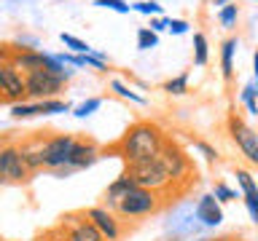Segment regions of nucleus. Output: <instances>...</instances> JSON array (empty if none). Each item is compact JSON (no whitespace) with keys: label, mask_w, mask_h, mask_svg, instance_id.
Instances as JSON below:
<instances>
[{"label":"nucleus","mask_w":258,"mask_h":241,"mask_svg":"<svg viewBox=\"0 0 258 241\" xmlns=\"http://www.w3.org/2000/svg\"><path fill=\"white\" fill-rule=\"evenodd\" d=\"M164 132L151 124V120H135L132 126L124 132V137L113 145V153H118L121 158L129 164H143V161H153L159 156L161 145H164Z\"/></svg>","instance_id":"f257e3e1"},{"label":"nucleus","mask_w":258,"mask_h":241,"mask_svg":"<svg viewBox=\"0 0 258 241\" xmlns=\"http://www.w3.org/2000/svg\"><path fill=\"white\" fill-rule=\"evenodd\" d=\"M161 204H164V201H161V193L148 190V188H137L135 185L113 209H116V214L124 217V220H137V217L156 214L161 209Z\"/></svg>","instance_id":"f03ea898"},{"label":"nucleus","mask_w":258,"mask_h":241,"mask_svg":"<svg viewBox=\"0 0 258 241\" xmlns=\"http://www.w3.org/2000/svg\"><path fill=\"white\" fill-rule=\"evenodd\" d=\"M156 161L161 164V169L167 172L169 185H172V188H175V185H180V182H191V174H194L191 158L185 156V150H183L177 142L164 140V145H161Z\"/></svg>","instance_id":"7ed1b4c3"},{"label":"nucleus","mask_w":258,"mask_h":241,"mask_svg":"<svg viewBox=\"0 0 258 241\" xmlns=\"http://www.w3.org/2000/svg\"><path fill=\"white\" fill-rule=\"evenodd\" d=\"M124 174L137 185V188H148V190H156V193L172 188L167 172L161 169V164L156 158H153V161H143V164H129Z\"/></svg>","instance_id":"20e7f679"},{"label":"nucleus","mask_w":258,"mask_h":241,"mask_svg":"<svg viewBox=\"0 0 258 241\" xmlns=\"http://www.w3.org/2000/svg\"><path fill=\"white\" fill-rule=\"evenodd\" d=\"M68 80L54 75L48 70H35V72H27L24 75V91H27V99L32 102H40V99H54L56 94L64 88Z\"/></svg>","instance_id":"39448f33"},{"label":"nucleus","mask_w":258,"mask_h":241,"mask_svg":"<svg viewBox=\"0 0 258 241\" xmlns=\"http://www.w3.org/2000/svg\"><path fill=\"white\" fill-rule=\"evenodd\" d=\"M76 145V137L73 134H56L48 137V140L40 142V156H43V166L56 172V169L68 166V156Z\"/></svg>","instance_id":"423d86ee"},{"label":"nucleus","mask_w":258,"mask_h":241,"mask_svg":"<svg viewBox=\"0 0 258 241\" xmlns=\"http://www.w3.org/2000/svg\"><path fill=\"white\" fill-rule=\"evenodd\" d=\"M27 177H30V169L22 161L19 145H3V150H0V182L14 185V182H24Z\"/></svg>","instance_id":"0eeeda50"},{"label":"nucleus","mask_w":258,"mask_h":241,"mask_svg":"<svg viewBox=\"0 0 258 241\" xmlns=\"http://www.w3.org/2000/svg\"><path fill=\"white\" fill-rule=\"evenodd\" d=\"M56 228L64 233L68 241H108L92 222L86 220V214H64Z\"/></svg>","instance_id":"6e6552de"},{"label":"nucleus","mask_w":258,"mask_h":241,"mask_svg":"<svg viewBox=\"0 0 258 241\" xmlns=\"http://www.w3.org/2000/svg\"><path fill=\"white\" fill-rule=\"evenodd\" d=\"M27 91H24V75L14 67L11 62L0 67V102H24Z\"/></svg>","instance_id":"1a4fd4ad"},{"label":"nucleus","mask_w":258,"mask_h":241,"mask_svg":"<svg viewBox=\"0 0 258 241\" xmlns=\"http://www.w3.org/2000/svg\"><path fill=\"white\" fill-rule=\"evenodd\" d=\"M84 214H86V220L92 222L108 241H118L121 238V225H118L116 214H113L108 206H92V209H86Z\"/></svg>","instance_id":"9d476101"},{"label":"nucleus","mask_w":258,"mask_h":241,"mask_svg":"<svg viewBox=\"0 0 258 241\" xmlns=\"http://www.w3.org/2000/svg\"><path fill=\"white\" fill-rule=\"evenodd\" d=\"M229 134H231V140L237 142V148L245 153L247 158H253V153H255V148H258V134L250 129L242 118H237V115H231L229 118Z\"/></svg>","instance_id":"9b49d317"},{"label":"nucleus","mask_w":258,"mask_h":241,"mask_svg":"<svg viewBox=\"0 0 258 241\" xmlns=\"http://www.w3.org/2000/svg\"><path fill=\"white\" fill-rule=\"evenodd\" d=\"M194 217H197L199 225H205V228H218V225L223 222V209H221V204L215 201L213 193L199 196L197 206H194Z\"/></svg>","instance_id":"f8f14e48"},{"label":"nucleus","mask_w":258,"mask_h":241,"mask_svg":"<svg viewBox=\"0 0 258 241\" xmlns=\"http://www.w3.org/2000/svg\"><path fill=\"white\" fill-rule=\"evenodd\" d=\"M97 158H100V148L92 140H76V145H73V150L68 156V166L73 172H81V169L92 166Z\"/></svg>","instance_id":"ddd939ff"},{"label":"nucleus","mask_w":258,"mask_h":241,"mask_svg":"<svg viewBox=\"0 0 258 241\" xmlns=\"http://www.w3.org/2000/svg\"><path fill=\"white\" fill-rule=\"evenodd\" d=\"M135 188V182L129 180L126 174H121V177H116V180H113L110 185H108V193H105V201H108V206H116L121 198L126 196L129 190Z\"/></svg>","instance_id":"4468645a"},{"label":"nucleus","mask_w":258,"mask_h":241,"mask_svg":"<svg viewBox=\"0 0 258 241\" xmlns=\"http://www.w3.org/2000/svg\"><path fill=\"white\" fill-rule=\"evenodd\" d=\"M234 51H237V38H226L221 43V72L226 80L234 75Z\"/></svg>","instance_id":"2eb2a0df"},{"label":"nucleus","mask_w":258,"mask_h":241,"mask_svg":"<svg viewBox=\"0 0 258 241\" xmlns=\"http://www.w3.org/2000/svg\"><path fill=\"white\" fill-rule=\"evenodd\" d=\"M35 115H43L40 112V102H16V104H11V118H16V120H27V118H35Z\"/></svg>","instance_id":"dca6fc26"},{"label":"nucleus","mask_w":258,"mask_h":241,"mask_svg":"<svg viewBox=\"0 0 258 241\" xmlns=\"http://www.w3.org/2000/svg\"><path fill=\"white\" fill-rule=\"evenodd\" d=\"M210 59V48H207V38L202 32H194V64L197 67H205Z\"/></svg>","instance_id":"f3484780"},{"label":"nucleus","mask_w":258,"mask_h":241,"mask_svg":"<svg viewBox=\"0 0 258 241\" xmlns=\"http://www.w3.org/2000/svg\"><path fill=\"white\" fill-rule=\"evenodd\" d=\"M22 161H24V166L30 169V172H35V169L43 166V156H40V145L38 148H30V145H22Z\"/></svg>","instance_id":"a211bd4d"},{"label":"nucleus","mask_w":258,"mask_h":241,"mask_svg":"<svg viewBox=\"0 0 258 241\" xmlns=\"http://www.w3.org/2000/svg\"><path fill=\"white\" fill-rule=\"evenodd\" d=\"M70 102H62V99H40V112L43 115H59V112H70Z\"/></svg>","instance_id":"6ab92c4d"},{"label":"nucleus","mask_w":258,"mask_h":241,"mask_svg":"<svg viewBox=\"0 0 258 241\" xmlns=\"http://www.w3.org/2000/svg\"><path fill=\"white\" fill-rule=\"evenodd\" d=\"M237 19H239L237 3H229V6H223L221 11H218V22H221V27H226V30H231L234 24H237Z\"/></svg>","instance_id":"aec40b11"},{"label":"nucleus","mask_w":258,"mask_h":241,"mask_svg":"<svg viewBox=\"0 0 258 241\" xmlns=\"http://www.w3.org/2000/svg\"><path fill=\"white\" fill-rule=\"evenodd\" d=\"M161 88H164L167 94H175V96H180V94H185V91H188V75L183 72V75H177V78H169V80H167V83L161 86Z\"/></svg>","instance_id":"412c9836"},{"label":"nucleus","mask_w":258,"mask_h":241,"mask_svg":"<svg viewBox=\"0 0 258 241\" xmlns=\"http://www.w3.org/2000/svg\"><path fill=\"white\" fill-rule=\"evenodd\" d=\"M59 40H62V43L70 48L73 54H89V51H92V46H89V43H84V40H81V38H76V35H70V32H62V35H59Z\"/></svg>","instance_id":"4be33fe9"},{"label":"nucleus","mask_w":258,"mask_h":241,"mask_svg":"<svg viewBox=\"0 0 258 241\" xmlns=\"http://www.w3.org/2000/svg\"><path fill=\"white\" fill-rule=\"evenodd\" d=\"M156 43H159V35H156V32H151L148 27H140V30H137V48H140V51L156 48Z\"/></svg>","instance_id":"5701e85b"},{"label":"nucleus","mask_w":258,"mask_h":241,"mask_svg":"<svg viewBox=\"0 0 258 241\" xmlns=\"http://www.w3.org/2000/svg\"><path fill=\"white\" fill-rule=\"evenodd\" d=\"M110 88H113V91H116L118 96H124V99H132V102H137V104H143V102H145L140 94H137V91H132V88H129L126 83H121V80H113V83H110Z\"/></svg>","instance_id":"b1692460"},{"label":"nucleus","mask_w":258,"mask_h":241,"mask_svg":"<svg viewBox=\"0 0 258 241\" xmlns=\"http://www.w3.org/2000/svg\"><path fill=\"white\" fill-rule=\"evenodd\" d=\"M213 196H215V201L218 204H229V201H234L237 198V193H234L226 182H215V188H213Z\"/></svg>","instance_id":"393cba45"},{"label":"nucleus","mask_w":258,"mask_h":241,"mask_svg":"<svg viewBox=\"0 0 258 241\" xmlns=\"http://www.w3.org/2000/svg\"><path fill=\"white\" fill-rule=\"evenodd\" d=\"M100 104H102V99H97V96H92V99L81 102L78 107L73 110V115H76V118H86V115H92L94 110H100Z\"/></svg>","instance_id":"a878e982"},{"label":"nucleus","mask_w":258,"mask_h":241,"mask_svg":"<svg viewBox=\"0 0 258 241\" xmlns=\"http://www.w3.org/2000/svg\"><path fill=\"white\" fill-rule=\"evenodd\" d=\"M242 198H245V206H247V212H250V220L258 225V188L242 193Z\"/></svg>","instance_id":"bb28decb"},{"label":"nucleus","mask_w":258,"mask_h":241,"mask_svg":"<svg viewBox=\"0 0 258 241\" xmlns=\"http://www.w3.org/2000/svg\"><path fill=\"white\" fill-rule=\"evenodd\" d=\"M94 6L108 8V11H116V14H129L132 11V6L124 3V0H94Z\"/></svg>","instance_id":"cd10ccee"},{"label":"nucleus","mask_w":258,"mask_h":241,"mask_svg":"<svg viewBox=\"0 0 258 241\" xmlns=\"http://www.w3.org/2000/svg\"><path fill=\"white\" fill-rule=\"evenodd\" d=\"M132 8L145 14V16H161V6L156 3V0H140V3H135Z\"/></svg>","instance_id":"c85d7f7f"},{"label":"nucleus","mask_w":258,"mask_h":241,"mask_svg":"<svg viewBox=\"0 0 258 241\" xmlns=\"http://www.w3.org/2000/svg\"><path fill=\"white\" fill-rule=\"evenodd\" d=\"M188 27H191V24L185 22V19H167V30L172 32V35H185Z\"/></svg>","instance_id":"c756f323"},{"label":"nucleus","mask_w":258,"mask_h":241,"mask_svg":"<svg viewBox=\"0 0 258 241\" xmlns=\"http://www.w3.org/2000/svg\"><path fill=\"white\" fill-rule=\"evenodd\" d=\"M194 148H197L207 161H218V150L213 148V145H207V142H202V140H199V142H194Z\"/></svg>","instance_id":"7c9ffc66"},{"label":"nucleus","mask_w":258,"mask_h":241,"mask_svg":"<svg viewBox=\"0 0 258 241\" xmlns=\"http://www.w3.org/2000/svg\"><path fill=\"white\" fill-rule=\"evenodd\" d=\"M258 99V86L255 83H247L245 88H242V102L245 104H253Z\"/></svg>","instance_id":"2f4dec72"},{"label":"nucleus","mask_w":258,"mask_h":241,"mask_svg":"<svg viewBox=\"0 0 258 241\" xmlns=\"http://www.w3.org/2000/svg\"><path fill=\"white\" fill-rule=\"evenodd\" d=\"M38 241H68V238H64V233L59 228H51V230H46Z\"/></svg>","instance_id":"473e14b6"},{"label":"nucleus","mask_w":258,"mask_h":241,"mask_svg":"<svg viewBox=\"0 0 258 241\" xmlns=\"http://www.w3.org/2000/svg\"><path fill=\"white\" fill-rule=\"evenodd\" d=\"M148 30L156 32V35H159V32H164L167 30V19H164V16H151V27Z\"/></svg>","instance_id":"72a5a7b5"},{"label":"nucleus","mask_w":258,"mask_h":241,"mask_svg":"<svg viewBox=\"0 0 258 241\" xmlns=\"http://www.w3.org/2000/svg\"><path fill=\"white\" fill-rule=\"evenodd\" d=\"M11 62V46H0V67Z\"/></svg>","instance_id":"f704fd0d"},{"label":"nucleus","mask_w":258,"mask_h":241,"mask_svg":"<svg viewBox=\"0 0 258 241\" xmlns=\"http://www.w3.org/2000/svg\"><path fill=\"white\" fill-rule=\"evenodd\" d=\"M253 72H255V86H258V51L253 54Z\"/></svg>","instance_id":"c9c22d12"},{"label":"nucleus","mask_w":258,"mask_h":241,"mask_svg":"<svg viewBox=\"0 0 258 241\" xmlns=\"http://www.w3.org/2000/svg\"><path fill=\"white\" fill-rule=\"evenodd\" d=\"M229 3H234V0H215V6H221V8H223V6H229Z\"/></svg>","instance_id":"e433bc0d"},{"label":"nucleus","mask_w":258,"mask_h":241,"mask_svg":"<svg viewBox=\"0 0 258 241\" xmlns=\"http://www.w3.org/2000/svg\"><path fill=\"white\" fill-rule=\"evenodd\" d=\"M250 164H255V166H258V148H255V153H253V158H250Z\"/></svg>","instance_id":"4c0bfd02"},{"label":"nucleus","mask_w":258,"mask_h":241,"mask_svg":"<svg viewBox=\"0 0 258 241\" xmlns=\"http://www.w3.org/2000/svg\"><path fill=\"white\" fill-rule=\"evenodd\" d=\"M221 241H239V238H221Z\"/></svg>","instance_id":"58836bf2"},{"label":"nucleus","mask_w":258,"mask_h":241,"mask_svg":"<svg viewBox=\"0 0 258 241\" xmlns=\"http://www.w3.org/2000/svg\"><path fill=\"white\" fill-rule=\"evenodd\" d=\"M3 145H6V142H3V140H0V150H3Z\"/></svg>","instance_id":"ea45409f"},{"label":"nucleus","mask_w":258,"mask_h":241,"mask_svg":"<svg viewBox=\"0 0 258 241\" xmlns=\"http://www.w3.org/2000/svg\"><path fill=\"white\" fill-rule=\"evenodd\" d=\"M199 241H210V238H199Z\"/></svg>","instance_id":"a19ab883"}]
</instances>
